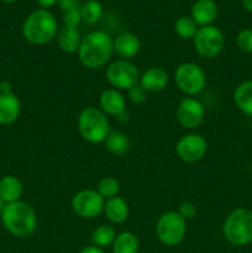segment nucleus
<instances>
[{"instance_id": "1", "label": "nucleus", "mask_w": 252, "mask_h": 253, "mask_svg": "<svg viewBox=\"0 0 252 253\" xmlns=\"http://www.w3.org/2000/svg\"><path fill=\"white\" fill-rule=\"evenodd\" d=\"M114 52V40L104 31H93L82 39L78 49L79 61L89 69L103 67Z\"/></svg>"}, {"instance_id": "2", "label": "nucleus", "mask_w": 252, "mask_h": 253, "mask_svg": "<svg viewBox=\"0 0 252 253\" xmlns=\"http://www.w3.org/2000/svg\"><path fill=\"white\" fill-rule=\"evenodd\" d=\"M1 222L6 231L14 236L27 237L36 230L37 216L31 205L19 200L5 205Z\"/></svg>"}, {"instance_id": "3", "label": "nucleus", "mask_w": 252, "mask_h": 253, "mask_svg": "<svg viewBox=\"0 0 252 253\" xmlns=\"http://www.w3.org/2000/svg\"><path fill=\"white\" fill-rule=\"evenodd\" d=\"M57 21L53 14L46 9L32 11L22 25V35L34 44H44L57 36Z\"/></svg>"}, {"instance_id": "4", "label": "nucleus", "mask_w": 252, "mask_h": 253, "mask_svg": "<svg viewBox=\"0 0 252 253\" xmlns=\"http://www.w3.org/2000/svg\"><path fill=\"white\" fill-rule=\"evenodd\" d=\"M222 235L234 246H246L252 242V211L246 208L235 209L222 225Z\"/></svg>"}, {"instance_id": "5", "label": "nucleus", "mask_w": 252, "mask_h": 253, "mask_svg": "<svg viewBox=\"0 0 252 253\" xmlns=\"http://www.w3.org/2000/svg\"><path fill=\"white\" fill-rule=\"evenodd\" d=\"M77 124L81 136L89 143L105 142L111 131L106 114H104L101 109L94 106L83 109L79 114Z\"/></svg>"}, {"instance_id": "6", "label": "nucleus", "mask_w": 252, "mask_h": 253, "mask_svg": "<svg viewBox=\"0 0 252 253\" xmlns=\"http://www.w3.org/2000/svg\"><path fill=\"white\" fill-rule=\"evenodd\" d=\"M187 231L185 220L175 211H167L160 216L156 224V235L166 246H177L183 241Z\"/></svg>"}, {"instance_id": "7", "label": "nucleus", "mask_w": 252, "mask_h": 253, "mask_svg": "<svg viewBox=\"0 0 252 253\" xmlns=\"http://www.w3.org/2000/svg\"><path fill=\"white\" fill-rule=\"evenodd\" d=\"M174 81L179 90L190 96L202 93L207 85L204 71L193 62H185L178 66L174 72Z\"/></svg>"}, {"instance_id": "8", "label": "nucleus", "mask_w": 252, "mask_h": 253, "mask_svg": "<svg viewBox=\"0 0 252 253\" xmlns=\"http://www.w3.org/2000/svg\"><path fill=\"white\" fill-rule=\"evenodd\" d=\"M194 48L199 56L204 58H215L222 51L225 44V37L221 30L216 26H202L198 29L193 39Z\"/></svg>"}, {"instance_id": "9", "label": "nucleus", "mask_w": 252, "mask_h": 253, "mask_svg": "<svg viewBox=\"0 0 252 253\" xmlns=\"http://www.w3.org/2000/svg\"><path fill=\"white\" fill-rule=\"evenodd\" d=\"M106 79L115 89L128 90L140 82L138 69L127 59H119L109 64L105 72Z\"/></svg>"}, {"instance_id": "10", "label": "nucleus", "mask_w": 252, "mask_h": 253, "mask_svg": "<svg viewBox=\"0 0 252 253\" xmlns=\"http://www.w3.org/2000/svg\"><path fill=\"white\" fill-rule=\"evenodd\" d=\"M105 199L96 190L85 189L77 193L72 199V209L83 219H95L104 212Z\"/></svg>"}, {"instance_id": "11", "label": "nucleus", "mask_w": 252, "mask_h": 253, "mask_svg": "<svg viewBox=\"0 0 252 253\" xmlns=\"http://www.w3.org/2000/svg\"><path fill=\"white\" fill-rule=\"evenodd\" d=\"M208 151V142L199 133H189L179 138L175 145L177 156L187 163H194L202 160Z\"/></svg>"}, {"instance_id": "12", "label": "nucleus", "mask_w": 252, "mask_h": 253, "mask_svg": "<svg viewBox=\"0 0 252 253\" xmlns=\"http://www.w3.org/2000/svg\"><path fill=\"white\" fill-rule=\"evenodd\" d=\"M205 110L203 104L195 98H185L177 108V119L185 128H195L204 120Z\"/></svg>"}, {"instance_id": "13", "label": "nucleus", "mask_w": 252, "mask_h": 253, "mask_svg": "<svg viewBox=\"0 0 252 253\" xmlns=\"http://www.w3.org/2000/svg\"><path fill=\"white\" fill-rule=\"evenodd\" d=\"M99 103H100L101 111L106 115L111 116H120L121 114L125 113L126 103L125 98H124L123 94L115 88L106 89L101 93L100 99H99Z\"/></svg>"}, {"instance_id": "14", "label": "nucleus", "mask_w": 252, "mask_h": 253, "mask_svg": "<svg viewBox=\"0 0 252 253\" xmlns=\"http://www.w3.org/2000/svg\"><path fill=\"white\" fill-rule=\"evenodd\" d=\"M21 103L14 93L0 94V125H11L19 119Z\"/></svg>"}, {"instance_id": "15", "label": "nucleus", "mask_w": 252, "mask_h": 253, "mask_svg": "<svg viewBox=\"0 0 252 253\" xmlns=\"http://www.w3.org/2000/svg\"><path fill=\"white\" fill-rule=\"evenodd\" d=\"M168 84V74L165 69L160 67H152L147 69L140 77V85L147 93H157L162 91Z\"/></svg>"}, {"instance_id": "16", "label": "nucleus", "mask_w": 252, "mask_h": 253, "mask_svg": "<svg viewBox=\"0 0 252 253\" xmlns=\"http://www.w3.org/2000/svg\"><path fill=\"white\" fill-rule=\"evenodd\" d=\"M217 16V5L214 0H197L192 7V19L200 26H209Z\"/></svg>"}, {"instance_id": "17", "label": "nucleus", "mask_w": 252, "mask_h": 253, "mask_svg": "<svg viewBox=\"0 0 252 253\" xmlns=\"http://www.w3.org/2000/svg\"><path fill=\"white\" fill-rule=\"evenodd\" d=\"M140 40L136 35L131 34V32H124L114 40V51L124 59L135 57L140 52Z\"/></svg>"}, {"instance_id": "18", "label": "nucleus", "mask_w": 252, "mask_h": 253, "mask_svg": "<svg viewBox=\"0 0 252 253\" xmlns=\"http://www.w3.org/2000/svg\"><path fill=\"white\" fill-rule=\"evenodd\" d=\"M104 214L113 224H123L128 217V205L121 197H114L105 200Z\"/></svg>"}, {"instance_id": "19", "label": "nucleus", "mask_w": 252, "mask_h": 253, "mask_svg": "<svg viewBox=\"0 0 252 253\" xmlns=\"http://www.w3.org/2000/svg\"><path fill=\"white\" fill-rule=\"evenodd\" d=\"M24 193V187L19 178L14 175H6L0 180V198L5 204L19 202Z\"/></svg>"}, {"instance_id": "20", "label": "nucleus", "mask_w": 252, "mask_h": 253, "mask_svg": "<svg viewBox=\"0 0 252 253\" xmlns=\"http://www.w3.org/2000/svg\"><path fill=\"white\" fill-rule=\"evenodd\" d=\"M234 103L240 111L252 118V79L242 82L235 88Z\"/></svg>"}, {"instance_id": "21", "label": "nucleus", "mask_w": 252, "mask_h": 253, "mask_svg": "<svg viewBox=\"0 0 252 253\" xmlns=\"http://www.w3.org/2000/svg\"><path fill=\"white\" fill-rule=\"evenodd\" d=\"M57 42H58L59 48L63 52H66V53H74V52H78L82 42V37L77 29L63 27L58 32Z\"/></svg>"}, {"instance_id": "22", "label": "nucleus", "mask_w": 252, "mask_h": 253, "mask_svg": "<svg viewBox=\"0 0 252 253\" xmlns=\"http://www.w3.org/2000/svg\"><path fill=\"white\" fill-rule=\"evenodd\" d=\"M106 150L111 152L113 155H125L130 151L131 147V141L127 135L119 131H110L105 140Z\"/></svg>"}, {"instance_id": "23", "label": "nucleus", "mask_w": 252, "mask_h": 253, "mask_svg": "<svg viewBox=\"0 0 252 253\" xmlns=\"http://www.w3.org/2000/svg\"><path fill=\"white\" fill-rule=\"evenodd\" d=\"M138 239L132 232H121L116 236L115 241L113 244V253H137Z\"/></svg>"}, {"instance_id": "24", "label": "nucleus", "mask_w": 252, "mask_h": 253, "mask_svg": "<svg viewBox=\"0 0 252 253\" xmlns=\"http://www.w3.org/2000/svg\"><path fill=\"white\" fill-rule=\"evenodd\" d=\"M81 16L85 24H96L103 16V6L98 0H86L81 4Z\"/></svg>"}, {"instance_id": "25", "label": "nucleus", "mask_w": 252, "mask_h": 253, "mask_svg": "<svg viewBox=\"0 0 252 253\" xmlns=\"http://www.w3.org/2000/svg\"><path fill=\"white\" fill-rule=\"evenodd\" d=\"M115 239V230L111 226H106V225H101V226L96 227L93 234H91V244H93V246L99 247V249L113 245Z\"/></svg>"}, {"instance_id": "26", "label": "nucleus", "mask_w": 252, "mask_h": 253, "mask_svg": "<svg viewBox=\"0 0 252 253\" xmlns=\"http://www.w3.org/2000/svg\"><path fill=\"white\" fill-rule=\"evenodd\" d=\"M198 25L192 16H180L174 24V31L180 39L189 40L194 39L195 34L198 31Z\"/></svg>"}, {"instance_id": "27", "label": "nucleus", "mask_w": 252, "mask_h": 253, "mask_svg": "<svg viewBox=\"0 0 252 253\" xmlns=\"http://www.w3.org/2000/svg\"><path fill=\"white\" fill-rule=\"evenodd\" d=\"M119 190H120V184L118 180L113 177H105L99 182L98 187H96V192L104 198V199H110L118 195Z\"/></svg>"}, {"instance_id": "28", "label": "nucleus", "mask_w": 252, "mask_h": 253, "mask_svg": "<svg viewBox=\"0 0 252 253\" xmlns=\"http://www.w3.org/2000/svg\"><path fill=\"white\" fill-rule=\"evenodd\" d=\"M236 46L245 53H252V29H244L237 34Z\"/></svg>"}, {"instance_id": "29", "label": "nucleus", "mask_w": 252, "mask_h": 253, "mask_svg": "<svg viewBox=\"0 0 252 253\" xmlns=\"http://www.w3.org/2000/svg\"><path fill=\"white\" fill-rule=\"evenodd\" d=\"M82 21L81 16V7H77V9H71L63 11V22L64 27H71V29H77L79 24Z\"/></svg>"}, {"instance_id": "30", "label": "nucleus", "mask_w": 252, "mask_h": 253, "mask_svg": "<svg viewBox=\"0 0 252 253\" xmlns=\"http://www.w3.org/2000/svg\"><path fill=\"white\" fill-rule=\"evenodd\" d=\"M128 99L133 104H142L147 99V91L141 85H135L133 88L128 89Z\"/></svg>"}, {"instance_id": "31", "label": "nucleus", "mask_w": 252, "mask_h": 253, "mask_svg": "<svg viewBox=\"0 0 252 253\" xmlns=\"http://www.w3.org/2000/svg\"><path fill=\"white\" fill-rule=\"evenodd\" d=\"M178 214H179L184 220H190L195 216V214H197V208H195V205L193 204V203L184 202L180 204Z\"/></svg>"}, {"instance_id": "32", "label": "nucleus", "mask_w": 252, "mask_h": 253, "mask_svg": "<svg viewBox=\"0 0 252 253\" xmlns=\"http://www.w3.org/2000/svg\"><path fill=\"white\" fill-rule=\"evenodd\" d=\"M58 4L59 7L62 9V11H67V10L81 7L79 0H58Z\"/></svg>"}, {"instance_id": "33", "label": "nucleus", "mask_w": 252, "mask_h": 253, "mask_svg": "<svg viewBox=\"0 0 252 253\" xmlns=\"http://www.w3.org/2000/svg\"><path fill=\"white\" fill-rule=\"evenodd\" d=\"M58 0H37V4L41 6V9H48V7L53 6L54 4H57Z\"/></svg>"}, {"instance_id": "34", "label": "nucleus", "mask_w": 252, "mask_h": 253, "mask_svg": "<svg viewBox=\"0 0 252 253\" xmlns=\"http://www.w3.org/2000/svg\"><path fill=\"white\" fill-rule=\"evenodd\" d=\"M11 93V84L9 82L4 81L0 83V94H9Z\"/></svg>"}, {"instance_id": "35", "label": "nucleus", "mask_w": 252, "mask_h": 253, "mask_svg": "<svg viewBox=\"0 0 252 253\" xmlns=\"http://www.w3.org/2000/svg\"><path fill=\"white\" fill-rule=\"evenodd\" d=\"M81 253H104V252L101 251V249H99V247L96 246H86L82 250Z\"/></svg>"}, {"instance_id": "36", "label": "nucleus", "mask_w": 252, "mask_h": 253, "mask_svg": "<svg viewBox=\"0 0 252 253\" xmlns=\"http://www.w3.org/2000/svg\"><path fill=\"white\" fill-rule=\"evenodd\" d=\"M242 5L247 11L252 14V0H242Z\"/></svg>"}, {"instance_id": "37", "label": "nucleus", "mask_w": 252, "mask_h": 253, "mask_svg": "<svg viewBox=\"0 0 252 253\" xmlns=\"http://www.w3.org/2000/svg\"><path fill=\"white\" fill-rule=\"evenodd\" d=\"M5 203H4V200L1 199V198H0V215H1V212H2V210H4V208H5Z\"/></svg>"}, {"instance_id": "38", "label": "nucleus", "mask_w": 252, "mask_h": 253, "mask_svg": "<svg viewBox=\"0 0 252 253\" xmlns=\"http://www.w3.org/2000/svg\"><path fill=\"white\" fill-rule=\"evenodd\" d=\"M2 2H6V4H12L14 1H16V0H1Z\"/></svg>"}, {"instance_id": "39", "label": "nucleus", "mask_w": 252, "mask_h": 253, "mask_svg": "<svg viewBox=\"0 0 252 253\" xmlns=\"http://www.w3.org/2000/svg\"><path fill=\"white\" fill-rule=\"evenodd\" d=\"M251 132H252V124H251Z\"/></svg>"}]
</instances>
